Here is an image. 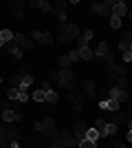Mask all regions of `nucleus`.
Wrapping results in <instances>:
<instances>
[{
	"instance_id": "nucleus-16",
	"label": "nucleus",
	"mask_w": 132,
	"mask_h": 148,
	"mask_svg": "<svg viewBox=\"0 0 132 148\" xmlns=\"http://www.w3.org/2000/svg\"><path fill=\"white\" fill-rule=\"evenodd\" d=\"M77 51H79V58H82V60H93V58H95L93 49H90L88 44H86V47H79Z\"/></svg>"
},
{
	"instance_id": "nucleus-44",
	"label": "nucleus",
	"mask_w": 132,
	"mask_h": 148,
	"mask_svg": "<svg viewBox=\"0 0 132 148\" xmlns=\"http://www.w3.org/2000/svg\"><path fill=\"white\" fill-rule=\"evenodd\" d=\"M11 53H13L16 60H22V49H16V51H11Z\"/></svg>"
},
{
	"instance_id": "nucleus-25",
	"label": "nucleus",
	"mask_w": 132,
	"mask_h": 148,
	"mask_svg": "<svg viewBox=\"0 0 132 148\" xmlns=\"http://www.w3.org/2000/svg\"><path fill=\"white\" fill-rule=\"evenodd\" d=\"M57 64H60V69H66V66H70V60H68V56H60V58H57Z\"/></svg>"
},
{
	"instance_id": "nucleus-42",
	"label": "nucleus",
	"mask_w": 132,
	"mask_h": 148,
	"mask_svg": "<svg viewBox=\"0 0 132 148\" xmlns=\"http://www.w3.org/2000/svg\"><path fill=\"white\" fill-rule=\"evenodd\" d=\"M24 49H35V40H26V44H24Z\"/></svg>"
},
{
	"instance_id": "nucleus-32",
	"label": "nucleus",
	"mask_w": 132,
	"mask_h": 148,
	"mask_svg": "<svg viewBox=\"0 0 132 148\" xmlns=\"http://www.w3.org/2000/svg\"><path fill=\"white\" fill-rule=\"evenodd\" d=\"M68 60H70V64H75V62H79V60H82V58H79V51H70V53H68Z\"/></svg>"
},
{
	"instance_id": "nucleus-9",
	"label": "nucleus",
	"mask_w": 132,
	"mask_h": 148,
	"mask_svg": "<svg viewBox=\"0 0 132 148\" xmlns=\"http://www.w3.org/2000/svg\"><path fill=\"white\" fill-rule=\"evenodd\" d=\"M62 29H64V33H66V36H68L70 40H75V38L79 36V33H82L77 25H62Z\"/></svg>"
},
{
	"instance_id": "nucleus-14",
	"label": "nucleus",
	"mask_w": 132,
	"mask_h": 148,
	"mask_svg": "<svg viewBox=\"0 0 132 148\" xmlns=\"http://www.w3.org/2000/svg\"><path fill=\"white\" fill-rule=\"evenodd\" d=\"M82 88H84V93H86V97H95V82L93 80H84Z\"/></svg>"
},
{
	"instance_id": "nucleus-38",
	"label": "nucleus",
	"mask_w": 132,
	"mask_h": 148,
	"mask_svg": "<svg viewBox=\"0 0 132 148\" xmlns=\"http://www.w3.org/2000/svg\"><path fill=\"white\" fill-rule=\"evenodd\" d=\"M2 49H7V51H9V53H11V51H16V49H18V47H16V44H13L11 40H9V42H5V47H2Z\"/></svg>"
},
{
	"instance_id": "nucleus-46",
	"label": "nucleus",
	"mask_w": 132,
	"mask_h": 148,
	"mask_svg": "<svg viewBox=\"0 0 132 148\" xmlns=\"http://www.w3.org/2000/svg\"><path fill=\"white\" fill-rule=\"evenodd\" d=\"M13 18H16V20H24V13H22V11H13Z\"/></svg>"
},
{
	"instance_id": "nucleus-2",
	"label": "nucleus",
	"mask_w": 132,
	"mask_h": 148,
	"mask_svg": "<svg viewBox=\"0 0 132 148\" xmlns=\"http://www.w3.org/2000/svg\"><path fill=\"white\" fill-rule=\"evenodd\" d=\"M20 135H18V130H13V128H5V137H2V142H9V146L11 148H18L20 146Z\"/></svg>"
},
{
	"instance_id": "nucleus-47",
	"label": "nucleus",
	"mask_w": 132,
	"mask_h": 148,
	"mask_svg": "<svg viewBox=\"0 0 132 148\" xmlns=\"http://www.w3.org/2000/svg\"><path fill=\"white\" fill-rule=\"evenodd\" d=\"M73 108H75V113H82V102H73Z\"/></svg>"
},
{
	"instance_id": "nucleus-37",
	"label": "nucleus",
	"mask_w": 132,
	"mask_h": 148,
	"mask_svg": "<svg viewBox=\"0 0 132 148\" xmlns=\"http://www.w3.org/2000/svg\"><path fill=\"white\" fill-rule=\"evenodd\" d=\"M55 16H57V20H60L62 25H66V18H68V16H66V13H64V11H57Z\"/></svg>"
},
{
	"instance_id": "nucleus-6",
	"label": "nucleus",
	"mask_w": 132,
	"mask_h": 148,
	"mask_svg": "<svg viewBox=\"0 0 132 148\" xmlns=\"http://www.w3.org/2000/svg\"><path fill=\"white\" fill-rule=\"evenodd\" d=\"M90 11H93V13H99V16H106V18H108V16H110V7H106L101 0H97V2L90 5Z\"/></svg>"
},
{
	"instance_id": "nucleus-24",
	"label": "nucleus",
	"mask_w": 132,
	"mask_h": 148,
	"mask_svg": "<svg viewBox=\"0 0 132 148\" xmlns=\"http://www.w3.org/2000/svg\"><path fill=\"white\" fill-rule=\"evenodd\" d=\"M0 38H2L5 42H9V40L13 38V31H11V29H7V27H5V29H0Z\"/></svg>"
},
{
	"instance_id": "nucleus-18",
	"label": "nucleus",
	"mask_w": 132,
	"mask_h": 148,
	"mask_svg": "<svg viewBox=\"0 0 132 148\" xmlns=\"http://www.w3.org/2000/svg\"><path fill=\"white\" fill-rule=\"evenodd\" d=\"M77 146L79 148H95L97 142H95V139H88V137H79V139H77Z\"/></svg>"
},
{
	"instance_id": "nucleus-3",
	"label": "nucleus",
	"mask_w": 132,
	"mask_h": 148,
	"mask_svg": "<svg viewBox=\"0 0 132 148\" xmlns=\"http://www.w3.org/2000/svg\"><path fill=\"white\" fill-rule=\"evenodd\" d=\"M31 36H33L35 42H44V44H53V42H55V38L51 36L49 31H33Z\"/></svg>"
},
{
	"instance_id": "nucleus-51",
	"label": "nucleus",
	"mask_w": 132,
	"mask_h": 148,
	"mask_svg": "<svg viewBox=\"0 0 132 148\" xmlns=\"http://www.w3.org/2000/svg\"><path fill=\"white\" fill-rule=\"evenodd\" d=\"M66 2H70V5H79L82 0H66Z\"/></svg>"
},
{
	"instance_id": "nucleus-19",
	"label": "nucleus",
	"mask_w": 132,
	"mask_h": 148,
	"mask_svg": "<svg viewBox=\"0 0 132 148\" xmlns=\"http://www.w3.org/2000/svg\"><path fill=\"white\" fill-rule=\"evenodd\" d=\"M11 42L18 47V49H24V44H26V38L22 36V33H13V38H11Z\"/></svg>"
},
{
	"instance_id": "nucleus-33",
	"label": "nucleus",
	"mask_w": 132,
	"mask_h": 148,
	"mask_svg": "<svg viewBox=\"0 0 132 148\" xmlns=\"http://www.w3.org/2000/svg\"><path fill=\"white\" fill-rule=\"evenodd\" d=\"M104 126H106V119H95V124H93V128L99 130V135H101V130H104Z\"/></svg>"
},
{
	"instance_id": "nucleus-30",
	"label": "nucleus",
	"mask_w": 132,
	"mask_h": 148,
	"mask_svg": "<svg viewBox=\"0 0 132 148\" xmlns=\"http://www.w3.org/2000/svg\"><path fill=\"white\" fill-rule=\"evenodd\" d=\"M26 7V0H13V11H22Z\"/></svg>"
},
{
	"instance_id": "nucleus-53",
	"label": "nucleus",
	"mask_w": 132,
	"mask_h": 148,
	"mask_svg": "<svg viewBox=\"0 0 132 148\" xmlns=\"http://www.w3.org/2000/svg\"><path fill=\"white\" fill-rule=\"evenodd\" d=\"M0 84H2V77H0Z\"/></svg>"
},
{
	"instance_id": "nucleus-45",
	"label": "nucleus",
	"mask_w": 132,
	"mask_h": 148,
	"mask_svg": "<svg viewBox=\"0 0 132 148\" xmlns=\"http://www.w3.org/2000/svg\"><path fill=\"white\" fill-rule=\"evenodd\" d=\"M101 2H104V5H106V7H114V5H117V2H119V0H101Z\"/></svg>"
},
{
	"instance_id": "nucleus-27",
	"label": "nucleus",
	"mask_w": 132,
	"mask_h": 148,
	"mask_svg": "<svg viewBox=\"0 0 132 148\" xmlns=\"http://www.w3.org/2000/svg\"><path fill=\"white\" fill-rule=\"evenodd\" d=\"M29 97H31V95L26 93V88H20V91H18V99L22 102V104H24V102H29Z\"/></svg>"
},
{
	"instance_id": "nucleus-15",
	"label": "nucleus",
	"mask_w": 132,
	"mask_h": 148,
	"mask_svg": "<svg viewBox=\"0 0 132 148\" xmlns=\"http://www.w3.org/2000/svg\"><path fill=\"white\" fill-rule=\"evenodd\" d=\"M33 84V75L31 73H20V86L18 88H29Z\"/></svg>"
},
{
	"instance_id": "nucleus-5",
	"label": "nucleus",
	"mask_w": 132,
	"mask_h": 148,
	"mask_svg": "<svg viewBox=\"0 0 132 148\" xmlns=\"http://www.w3.org/2000/svg\"><path fill=\"white\" fill-rule=\"evenodd\" d=\"M128 9H130V7L123 5V2L119 0V2H117L114 7H110V16H114V18H123V16L128 13Z\"/></svg>"
},
{
	"instance_id": "nucleus-17",
	"label": "nucleus",
	"mask_w": 132,
	"mask_h": 148,
	"mask_svg": "<svg viewBox=\"0 0 132 148\" xmlns=\"http://www.w3.org/2000/svg\"><path fill=\"white\" fill-rule=\"evenodd\" d=\"M128 115L126 113H119V111H114V117H112V124H117V126H121V124H128Z\"/></svg>"
},
{
	"instance_id": "nucleus-29",
	"label": "nucleus",
	"mask_w": 132,
	"mask_h": 148,
	"mask_svg": "<svg viewBox=\"0 0 132 148\" xmlns=\"http://www.w3.org/2000/svg\"><path fill=\"white\" fill-rule=\"evenodd\" d=\"M110 18V29H121V18H114V16H108Z\"/></svg>"
},
{
	"instance_id": "nucleus-41",
	"label": "nucleus",
	"mask_w": 132,
	"mask_h": 148,
	"mask_svg": "<svg viewBox=\"0 0 132 148\" xmlns=\"http://www.w3.org/2000/svg\"><path fill=\"white\" fill-rule=\"evenodd\" d=\"M42 126H55V119H53V117H46V119H42Z\"/></svg>"
},
{
	"instance_id": "nucleus-11",
	"label": "nucleus",
	"mask_w": 132,
	"mask_h": 148,
	"mask_svg": "<svg viewBox=\"0 0 132 148\" xmlns=\"http://www.w3.org/2000/svg\"><path fill=\"white\" fill-rule=\"evenodd\" d=\"M73 75H75V71L70 66L62 69V71H60V77H57V84H62V82H66V80H73Z\"/></svg>"
},
{
	"instance_id": "nucleus-12",
	"label": "nucleus",
	"mask_w": 132,
	"mask_h": 148,
	"mask_svg": "<svg viewBox=\"0 0 132 148\" xmlns=\"http://www.w3.org/2000/svg\"><path fill=\"white\" fill-rule=\"evenodd\" d=\"M117 130H119V126L112 122H106V126H104V130H101V137H110V135H117Z\"/></svg>"
},
{
	"instance_id": "nucleus-43",
	"label": "nucleus",
	"mask_w": 132,
	"mask_h": 148,
	"mask_svg": "<svg viewBox=\"0 0 132 148\" xmlns=\"http://www.w3.org/2000/svg\"><path fill=\"white\" fill-rule=\"evenodd\" d=\"M75 97H77V95H75V93H73V91H68V93H66V99H68L70 104H73V102H75Z\"/></svg>"
},
{
	"instance_id": "nucleus-21",
	"label": "nucleus",
	"mask_w": 132,
	"mask_h": 148,
	"mask_svg": "<svg viewBox=\"0 0 132 148\" xmlns=\"http://www.w3.org/2000/svg\"><path fill=\"white\" fill-rule=\"evenodd\" d=\"M57 99H60V95H57V93L53 91V88H51V91H46V93H44V102H49V104H55Z\"/></svg>"
},
{
	"instance_id": "nucleus-36",
	"label": "nucleus",
	"mask_w": 132,
	"mask_h": 148,
	"mask_svg": "<svg viewBox=\"0 0 132 148\" xmlns=\"http://www.w3.org/2000/svg\"><path fill=\"white\" fill-rule=\"evenodd\" d=\"M114 73H117V75H128V64H123V66H114Z\"/></svg>"
},
{
	"instance_id": "nucleus-22",
	"label": "nucleus",
	"mask_w": 132,
	"mask_h": 148,
	"mask_svg": "<svg viewBox=\"0 0 132 148\" xmlns=\"http://www.w3.org/2000/svg\"><path fill=\"white\" fill-rule=\"evenodd\" d=\"M84 137H88V139H95V142H97V139H99V130H97V128H86V135H84Z\"/></svg>"
},
{
	"instance_id": "nucleus-10",
	"label": "nucleus",
	"mask_w": 132,
	"mask_h": 148,
	"mask_svg": "<svg viewBox=\"0 0 132 148\" xmlns=\"http://www.w3.org/2000/svg\"><path fill=\"white\" fill-rule=\"evenodd\" d=\"M132 49V33L128 31L126 36L119 40V51H130Z\"/></svg>"
},
{
	"instance_id": "nucleus-52",
	"label": "nucleus",
	"mask_w": 132,
	"mask_h": 148,
	"mask_svg": "<svg viewBox=\"0 0 132 148\" xmlns=\"http://www.w3.org/2000/svg\"><path fill=\"white\" fill-rule=\"evenodd\" d=\"M2 47H5V40H2V38H0V49H2Z\"/></svg>"
},
{
	"instance_id": "nucleus-31",
	"label": "nucleus",
	"mask_w": 132,
	"mask_h": 148,
	"mask_svg": "<svg viewBox=\"0 0 132 148\" xmlns=\"http://www.w3.org/2000/svg\"><path fill=\"white\" fill-rule=\"evenodd\" d=\"M57 42H70V38L68 36H66V33H64V29H62V27H60V33H57Z\"/></svg>"
},
{
	"instance_id": "nucleus-13",
	"label": "nucleus",
	"mask_w": 132,
	"mask_h": 148,
	"mask_svg": "<svg viewBox=\"0 0 132 148\" xmlns=\"http://www.w3.org/2000/svg\"><path fill=\"white\" fill-rule=\"evenodd\" d=\"M130 86V82H128V75H117L114 77V88H121V91H126Z\"/></svg>"
},
{
	"instance_id": "nucleus-7",
	"label": "nucleus",
	"mask_w": 132,
	"mask_h": 148,
	"mask_svg": "<svg viewBox=\"0 0 132 148\" xmlns=\"http://www.w3.org/2000/svg\"><path fill=\"white\" fill-rule=\"evenodd\" d=\"M93 29H88V31H84V33H79V36L75 38V42H77V49H79V47H86L88 42H90V40H93Z\"/></svg>"
},
{
	"instance_id": "nucleus-20",
	"label": "nucleus",
	"mask_w": 132,
	"mask_h": 148,
	"mask_svg": "<svg viewBox=\"0 0 132 148\" xmlns=\"http://www.w3.org/2000/svg\"><path fill=\"white\" fill-rule=\"evenodd\" d=\"M86 128H88L86 122H77V124H75V139H79V137L86 135Z\"/></svg>"
},
{
	"instance_id": "nucleus-35",
	"label": "nucleus",
	"mask_w": 132,
	"mask_h": 148,
	"mask_svg": "<svg viewBox=\"0 0 132 148\" xmlns=\"http://www.w3.org/2000/svg\"><path fill=\"white\" fill-rule=\"evenodd\" d=\"M121 58H123L126 64H130V62H132V49L130 51H121Z\"/></svg>"
},
{
	"instance_id": "nucleus-39",
	"label": "nucleus",
	"mask_w": 132,
	"mask_h": 148,
	"mask_svg": "<svg viewBox=\"0 0 132 148\" xmlns=\"http://www.w3.org/2000/svg\"><path fill=\"white\" fill-rule=\"evenodd\" d=\"M40 88H42L44 93H46V91H51V88H53V82H49V80H46V82H42V86H40Z\"/></svg>"
},
{
	"instance_id": "nucleus-23",
	"label": "nucleus",
	"mask_w": 132,
	"mask_h": 148,
	"mask_svg": "<svg viewBox=\"0 0 132 148\" xmlns=\"http://www.w3.org/2000/svg\"><path fill=\"white\" fill-rule=\"evenodd\" d=\"M38 9H40V11H44V13H51V9H53V7H51V2H49V0H40Z\"/></svg>"
},
{
	"instance_id": "nucleus-34",
	"label": "nucleus",
	"mask_w": 132,
	"mask_h": 148,
	"mask_svg": "<svg viewBox=\"0 0 132 148\" xmlns=\"http://www.w3.org/2000/svg\"><path fill=\"white\" fill-rule=\"evenodd\" d=\"M18 91H20V88L11 86V88H9V91H7V97H9V99H18Z\"/></svg>"
},
{
	"instance_id": "nucleus-1",
	"label": "nucleus",
	"mask_w": 132,
	"mask_h": 148,
	"mask_svg": "<svg viewBox=\"0 0 132 148\" xmlns=\"http://www.w3.org/2000/svg\"><path fill=\"white\" fill-rule=\"evenodd\" d=\"M108 97H112V99H119L121 104H126V102H130V91H121V88H108Z\"/></svg>"
},
{
	"instance_id": "nucleus-28",
	"label": "nucleus",
	"mask_w": 132,
	"mask_h": 148,
	"mask_svg": "<svg viewBox=\"0 0 132 148\" xmlns=\"http://www.w3.org/2000/svg\"><path fill=\"white\" fill-rule=\"evenodd\" d=\"M7 82H9V86H16V88H18V86H20V73L11 75V77H9Z\"/></svg>"
},
{
	"instance_id": "nucleus-4",
	"label": "nucleus",
	"mask_w": 132,
	"mask_h": 148,
	"mask_svg": "<svg viewBox=\"0 0 132 148\" xmlns=\"http://www.w3.org/2000/svg\"><path fill=\"white\" fill-rule=\"evenodd\" d=\"M93 53H95V60H104V58H108V56H110V47H108V42H99Z\"/></svg>"
},
{
	"instance_id": "nucleus-48",
	"label": "nucleus",
	"mask_w": 132,
	"mask_h": 148,
	"mask_svg": "<svg viewBox=\"0 0 132 148\" xmlns=\"http://www.w3.org/2000/svg\"><path fill=\"white\" fill-rule=\"evenodd\" d=\"M126 142H128V144L132 142V128H128V133H126Z\"/></svg>"
},
{
	"instance_id": "nucleus-8",
	"label": "nucleus",
	"mask_w": 132,
	"mask_h": 148,
	"mask_svg": "<svg viewBox=\"0 0 132 148\" xmlns=\"http://www.w3.org/2000/svg\"><path fill=\"white\" fill-rule=\"evenodd\" d=\"M2 119L5 122H22V113H16L11 108H2Z\"/></svg>"
},
{
	"instance_id": "nucleus-50",
	"label": "nucleus",
	"mask_w": 132,
	"mask_h": 148,
	"mask_svg": "<svg viewBox=\"0 0 132 148\" xmlns=\"http://www.w3.org/2000/svg\"><path fill=\"white\" fill-rule=\"evenodd\" d=\"M29 5H31L33 9H38V5H40V0H29Z\"/></svg>"
},
{
	"instance_id": "nucleus-40",
	"label": "nucleus",
	"mask_w": 132,
	"mask_h": 148,
	"mask_svg": "<svg viewBox=\"0 0 132 148\" xmlns=\"http://www.w3.org/2000/svg\"><path fill=\"white\" fill-rule=\"evenodd\" d=\"M57 77H60V71H51L49 73V82H57Z\"/></svg>"
},
{
	"instance_id": "nucleus-26",
	"label": "nucleus",
	"mask_w": 132,
	"mask_h": 148,
	"mask_svg": "<svg viewBox=\"0 0 132 148\" xmlns=\"http://www.w3.org/2000/svg\"><path fill=\"white\" fill-rule=\"evenodd\" d=\"M31 97L35 99L38 104H42V102H44V91H42V88H38V91H33V95H31Z\"/></svg>"
},
{
	"instance_id": "nucleus-49",
	"label": "nucleus",
	"mask_w": 132,
	"mask_h": 148,
	"mask_svg": "<svg viewBox=\"0 0 132 148\" xmlns=\"http://www.w3.org/2000/svg\"><path fill=\"white\" fill-rule=\"evenodd\" d=\"M114 77H117V73H114V71H108V80L114 82Z\"/></svg>"
}]
</instances>
